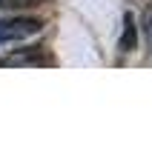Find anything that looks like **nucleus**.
<instances>
[{"instance_id":"f257e3e1","label":"nucleus","mask_w":152,"mask_h":154,"mask_svg":"<svg viewBox=\"0 0 152 154\" xmlns=\"http://www.w3.org/2000/svg\"><path fill=\"white\" fill-rule=\"evenodd\" d=\"M43 23L37 17H0V46L23 43V40L40 34Z\"/></svg>"},{"instance_id":"f03ea898","label":"nucleus","mask_w":152,"mask_h":154,"mask_svg":"<svg viewBox=\"0 0 152 154\" xmlns=\"http://www.w3.org/2000/svg\"><path fill=\"white\" fill-rule=\"evenodd\" d=\"M135 46H138V29H135V17L126 11V17H124V37H121V51H135Z\"/></svg>"},{"instance_id":"7ed1b4c3","label":"nucleus","mask_w":152,"mask_h":154,"mask_svg":"<svg viewBox=\"0 0 152 154\" xmlns=\"http://www.w3.org/2000/svg\"><path fill=\"white\" fill-rule=\"evenodd\" d=\"M46 0H0V9H26V6H40Z\"/></svg>"}]
</instances>
